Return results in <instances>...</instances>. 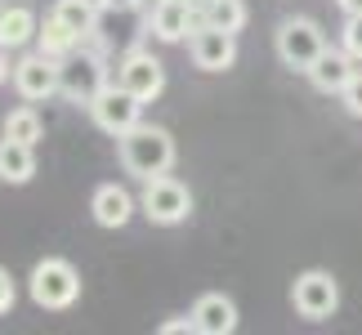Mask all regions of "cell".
Returning <instances> with one entry per match:
<instances>
[{"label":"cell","mask_w":362,"mask_h":335,"mask_svg":"<svg viewBox=\"0 0 362 335\" xmlns=\"http://www.w3.org/2000/svg\"><path fill=\"white\" fill-rule=\"evenodd\" d=\"M59 67H63L59 94H63V99H72V103H81V107H90L94 94L103 90V63L94 59V54H76V49H72Z\"/></svg>","instance_id":"9c48e42d"},{"label":"cell","mask_w":362,"mask_h":335,"mask_svg":"<svg viewBox=\"0 0 362 335\" xmlns=\"http://www.w3.org/2000/svg\"><path fill=\"white\" fill-rule=\"evenodd\" d=\"M139 211H144L152 223L161 228H175L192 215V192L179 184L175 175H157V179H144V197H139Z\"/></svg>","instance_id":"277c9868"},{"label":"cell","mask_w":362,"mask_h":335,"mask_svg":"<svg viewBox=\"0 0 362 335\" xmlns=\"http://www.w3.org/2000/svg\"><path fill=\"white\" fill-rule=\"evenodd\" d=\"M192 327H197V335H233L238 331V304L224 290H206L192 304Z\"/></svg>","instance_id":"8fae6325"},{"label":"cell","mask_w":362,"mask_h":335,"mask_svg":"<svg viewBox=\"0 0 362 335\" xmlns=\"http://www.w3.org/2000/svg\"><path fill=\"white\" fill-rule=\"evenodd\" d=\"M344 49L362 59V13H349V23H344Z\"/></svg>","instance_id":"7402d4cb"},{"label":"cell","mask_w":362,"mask_h":335,"mask_svg":"<svg viewBox=\"0 0 362 335\" xmlns=\"http://www.w3.org/2000/svg\"><path fill=\"white\" fill-rule=\"evenodd\" d=\"M349 76H354V54L349 49H331V45L322 49V59L309 67V81H313L317 94H340L349 86Z\"/></svg>","instance_id":"5bb4252c"},{"label":"cell","mask_w":362,"mask_h":335,"mask_svg":"<svg viewBox=\"0 0 362 335\" xmlns=\"http://www.w3.org/2000/svg\"><path fill=\"white\" fill-rule=\"evenodd\" d=\"M63 86V67L59 59H49V54H23L18 63H13V90L23 94L27 103H40V99H49V94H59Z\"/></svg>","instance_id":"52a82bcc"},{"label":"cell","mask_w":362,"mask_h":335,"mask_svg":"<svg viewBox=\"0 0 362 335\" xmlns=\"http://www.w3.org/2000/svg\"><path fill=\"white\" fill-rule=\"evenodd\" d=\"M117 152H121V165L130 175H139V179L170 175V165H175V139H170V130L148 125V121H139L125 134H117Z\"/></svg>","instance_id":"6da1fadb"},{"label":"cell","mask_w":362,"mask_h":335,"mask_svg":"<svg viewBox=\"0 0 362 335\" xmlns=\"http://www.w3.org/2000/svg\"><path fill=\"white\" fill-rule=\"evenodd\" d=\"M27 290H32V300L40 304V309H72L76 295H81V273L67 259L49 255V259H40L32 269Z\"/></svg>","instance_id":"7a4b0ae2"},{"label":"cell","mask_w":362,"mask_h":335,"mask_svg":"<svg viewBox=\"0 0 362 335\" xmlns=\"http://www.w3.org/2000/svg\"><path fill=\"white\" fill-rule=\"evenodd\" d=\"M340 103H344V112H349V117H358V121H362V72H354V76H349V86L340 90Z\"/></svg>","instance_id":"44dd1931"},{"label":"cell","mask_w":362,"mask_h":335,"mask_svg":"<svg viewBox=\"0 0 362 335\" xmlns=\"http://www.w3.org/2000/svg\"><path fill=\"white\" fill-rule=\"evenodd\" d=\"M179 5H192V0H179Z\"/></svg>","instance_id":"f1b7e54d"},{"label":"cell","mask_w":362,"mask_h":335,"mask_svg":"<svg viewBox=\"0 0 362 335\" xmlns=\"http://www.w3.org/2000/svg\"><path fill=\"white\" fill-rule=\"evenodd\" d=\"M36 32H40V18L27 5H5V9H0V45H5V49L32 45Z\"/></svg>","instance_id":"2e32d148"},{"label":"cell","mask_w":362,"mask_h":335,"mask_svg":"<svg viewBox=\"0 0 362 335\" xmlns=\"http://www.w3.org/2000/svg\"><path fill=\"white\" fill-rule=\"evenodd\" d=\"M197 327H192V313L188 317H175V322H161V335H192Z\"/></svg>","instance_id":"cb8c5ba5"},{"label":"cell","mask_w":362,"mask_h":335,"mask_svg":"<svg viewBox=\"0 0 362 335\" xmlns=\"http://www.w3.org/2000/svg\"><path fill=\"white\" fill-rule=\"evenodd\" d=\"M13 76V67H9V49L5 45H0V86H5V81Z\"/></svg>","instance_id":"d4e9b609"},{"label":"cell","mask_w":362,"mask_h":335,"mask_svg":"<svg viewBox=\"0 0 362 335\" xmlns=\"http://www.w3.org/2000/svg\"><path fill=\"white\" fill-rule=\"evenodd\" d=\"M99 0H54V18H63L67 27H72V32L81 36V40H86L90 32H94V23H99Z\"/></svg>","instance_id":"ac0fdd59"},{"label":"cell","mask_w":362,"mask_h":335,"mask_svg":"<svg viewBox=\"0 0 362 335\" xmlns=\"http://www.w3.org/2000/svg\"><path fill=\"white\" fill-rule=\"evenodd\" d=\"M117 81L130 94H139L144 103H152L165 90V67H161V59H152L148 49H134V54H125L117 63Z\"/></svg>","instance_id":"30bf717a"},{"label":"cell","mask_w":362,"mask_h":335,"mask_svg":"<svg viewBox=\"0 0 362 335\" xmlns=\"http://www.w3.org/2000/svg\"><path fill=\"white\" fill-rule=\"evenodd\" d=\"M13 300H18V290H13V277H9V269H0V317L13 309Z\"/></svg>","instance_id":"603a6c76"},{"label":"cell","mask_w":362,"mask_h":335,"mask_svg":"<svg viewBox=\"0 0 362 335\" xmlns=\"http://www.w3.org/2000/svg\"><path fill=\"white\" fill-rule=\"evenodd\" d=\"M36 45H40V54H49V59H67V54L81 45V36L63 18H54V13H49V18L40 23V32H36Z\"/></svg>","instance_id":"e0dca14e"},{"label":"cell","mask_w":362,"mask_h":335,"mask_svg":"<svg viewBox=\"0 0 362 335\" xmlns=\"http://www.w3.org/2000/svg\"><path fill=\"white\" fill-rule=\"evenodd\" d=\"M90 215H94L99 228H125L130 215H134V197L121 184H99L94 197H90Z\"/></svg>","instance_id":"7c38bea8"},{"label":"cell","mask_w":362,"mask_h":335,"mask_svg":"<svg viewBox=\"0 0 362 335\" xmlns=\"http://www.w3.org/2000/svg\"><path fill=\"white\" fill-rule=\"evenodd\" d=\"M188 54L202 72H228L238 63V32H224V27H197L188 36Z\"/></svg>","instance_id":"ba28073f"},{"label":"cell","mask_w":362,"mask_h":335,"mask_svg":"<svg viewBox=\"0 0 362 335\" xmlns=\"http://www.w3.org/2000/svg\"><path fill=\"white\" fill-rule=\"evenodd\" d=\"M148 32L165 40V45H175V40H188L192 36V5H179V0H161L157 9H152L148 18Z\"/></svg>","instance_id":"9a60e30c"},{"label":"cell","mask_w":362,"mask_h":335,"mask_svg":"<svg viewBox=\"0 0 362 335\" xmlns=\"http://www.w3.org/2000/svg\"><path fill=\"white\" fill-rule=\"evenodd\" d=\"M192 5H202V9H206V5H211V0H192Z\"/></svg>","instance_id":"83f0119b"},{"label":"cell","mask_w":362,"mask_h":335,"mask_svg":"<svg viewBox=\"0 0 362 335\" xmlns=\"http://www.w3.org/2000/svg\"><path fill=\"white\" fill-rule=\"evenodd\" d=\"M277 59H282L291 72H304L309 76V67L322 59V49H327V36H322V27H317L313 18H286L282 27H277Z\"/></svg>","instance_id":"3957f363"},{"label":"cell","mask_w":362,"mask_h":335,"mask_svg":"<svg viewBox=\"0 0 362 335\" xmlns=\"http://www.w3.org/2000/svg\"><path fill=\"white\" fill-rule=\"evenodd\" d=\"M336 5H340L344 13H362V0H336Z\"/></svg>","instance_id":"4316f807"},{"label":"cell","mask_w":362,"mask_h":335,"mask_svg":"<svg viewBox=\"0 0 362 335\" xmlns=\"http://www.w3.org/2000/svg\"><path fill=\"white\" fill-rule=\"evenodd\" d=\"M291 304H296V313L309 317V322H327V317L340 309V286H336V277H331L327 269L300 273L296 286H291Z\"/></svg>","instance_id":"5b68a950"},{"label":"cell","mask_w":362,"mask_h":335,"mask_svg":"<svg viewBox=\"0 0 362 335\" xmlns=\"http://www.w3.org/2000/svg\"><path fill=\"white\" fill-rule=\"evenodd\" d=\"M206 23L224 27V32H242L246 27V5L242 0H211V5H206Z\"/></svg>","instance_id":"d6986e66"},{"label":"cell","mask_w":362,"mask_h":335,"mask_svg":"<svg viewBox=\"0 0 362 335\" xmlns=\"http://www.w3.org/2000/svg\"><path fill=\"white\" fill-rule=\"evenodd\" d=\"M5 134L9 139H23V143H36V139L45 134V125H40L36 107H13L9 117H5Z\"/></svg>","instance_id":"ffe728a7"},{"label":"cell","mask_w":362,"mask_h":335,"mask_svg":"<svg viewBox=\"0 0 362 335\" xmlns=\"http://www.w3.org/2000/svg\"><path fill=\"white\" fill-rule=\"evenodd\" d=\"M99 5H103V9H134L139 0H99Z\"/></svg>","instance_id":"484cf974"},{"label":"cell","mask_w":362,"mask_h":335,"mask_svg":"<svg viewBox=\"0 0 362 335\" xmlns=\"http://www.w3.org/2000/svg\"><path fill=\"white\" fill-rule=\"evenodd\" d=\"M90 117H94V125H99V130L125 134L130 125H139V117H144V99H139V94H130V90L117 81V86H103L99 94H94Z\"/></svg>","instance_id":"8992f818"},{"label":"cell","mask_w":362,"mask_h":335,"mask_svg":"<svg viewBox=\"0 0 362 335\" xmlns=\"http://www.w3.org/2000/svg\"><path fill=\"white\" fill-rule=\"evenodd\" d=\"M36 175V143H23V139H9L0 134V184H32Z\"/></svg>","instance_id":"4fadbf2b"}]
</instances>
